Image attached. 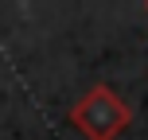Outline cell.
I'll list each match as a JSON object with an SVG mask.
<instances>
[{"mask_svg": "<svg viewBox=\"0 0 148 140\" xmlns=\"http://www.w3.org/2000/svg\"><path fill=\"white\" fill-rule=\"evenodd\" d=\"M70 125L86 140H117L129 125H133V109H129L125 97L113 94L109 86H94L70 109Z\"/></svg>", "mask_w": 148, "mask_h": 140, "instance_id": "1", "label": "cell"}, {"mask_svg": "<svg viewBox=\"0 0 148 140\" xmlns=\"http://www.w3.org/2000/svg\"><path fill=\"white\" fill-rule=\"evenodd\" d=\"M144 12H148V4H144Z\"/></svg>", "mask_w": 148, "mask_h": 140, "instance_id": "2", "label": "cell"}]
</instances>
